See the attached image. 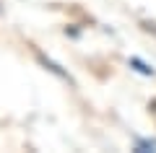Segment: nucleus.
<instances>
[{
  "label": "nucleus",
  "mask_w": 156,
  "mask_h": 153,
  "mask_svg": "<svg viewBox=\"0 0 156 153\" xmlns=\"http://www.w3.org/2000/svg\"><path fill=\"white\" fill-rule=\"evenodd\" d=\"M130 65H133L138 73H143V75H154V68L146 65V62H143V60H138V57H130Z\"/></svg>",
  "instance_id": "f03ea898"
},
{
  "label": "nucleus",
  "mask_w": 156,
  "mask_h": 153,
  "mask_svg": "<svg viewBox=\"0 0 156 153\" xmlns=\"http://www.w3.org/2000/svg\"><path fill=\"white\" fill-rule=\"evenodd\" d=\"M37 60L42 62V65H44V68H47V70H50V73H55L57 78H62V81H70V75H68L65 70H60V65H55V62H52V60H47V57L42 55V52H37Z\"/></svg>",
  "instance_id": "f257e3e1"
},
{
  "label": "nucleus",
  "mask_w": 156,
  "mask_h": 153,
  "mask_svg": "<svg viewBox=\"0 0 156 153\" xmlns=\"http://www.w3.org/2000/svg\"><path fill=\"white\" fill-rule=\"evenodd\" d=\"M135 151H140V153L156 151V140H135Z\"/></svg>",
  "instance_id": "7ed1b4c3"
},
{
  "label": "nucleus",
  "mask_w": 156,
  "mask_h": 153,
  "mask_svg": "<svg viewBox=\"0 0 156 153\" xmlns=\"http://www.w3.org/2000/svg\"><path fill=\"white\" fill-rule=\"evenodd\" d=\"M151 112H154V114H156V99H154V101H151Z\"/></svg>",
  "instance_id": "20e7f679"
}]
</instances>
